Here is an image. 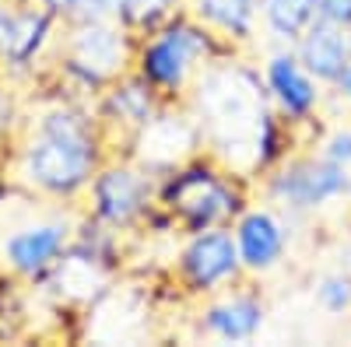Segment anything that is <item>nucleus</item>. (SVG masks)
I'll return each mask as SVG.
<instances>
[{
	"label": "nucleus",
	"mask_w": 351,
	"mask_h": 347,
	"mask_svg": "<svg viewBox=\"0 0 351 347\" xmlns=\"http://www.w3.org/2000/svg\"><path fill=\"white\" fill-rule=\"evenodd\" d=\"M204 137V155H211L243 179L263 176L288 148V123L274 112L263 88L260 67L239 60L236 53L208 64L183 99Z\"/></svg>",
	"instance_id": "nucleus-1"
},
{
	"label": "nucleus",
	"mask_w": 351,
	"mask_h": 347,
	"mask_svg": "<svg viewBox=\"0 0 351 347\" xmlns=\"http://www.w3.org/2000/svg\"><path fill=\"white\" fill-rule=\"evenodd\" d=\"M109 158V140L92 102L60 99L39 109L32 130L21 140L14 172L18 186L36 200L74 204Z\"/></svg>",
	"instance_id": "nucleus-2"
},
{
	"label": "nucleus",
	"mask_w": 351,
	"mask_h": 347,
	"mask_svg": "<svg viewBox=\"0 0 351 347\" xmlns=\"http://www.w3.org/2000/svg\"><path fill=\"white\" fill-rule=\"evenodd\" d=\"M239 172L225 168L211 155H197L186 165L158 176V214L180 235L204 228H228L250 204V193Z\"/></svg>",
	"instance_id": "nucleus-3"
},
{
	"label": "nucleus",
	"mask_w": 351,
	"mask_h": 347,
	"mask_svg": "<svg viewBox=\"0 0 351 347\" xmlns=\"http://www.w3.org/2000/svg\"><path fill=\"white\" fill-rule=\"evenodd\" d=\"M228 49L208 25H200L190 11L172 14L152 32L137 36L134 70L152 84L165 102H183L197 74L215 64Z\"/></svg>",
	"instance_id": "nucleus-4"
},
{
	"label": "nucleus",
	"mask_w": 351,
	"mask_h": 347,
	"mask_svg": "<svg viewBox=\"0 0 351 347\" xmlns=\"http://www.w3.org/2000/svg\"><path fill=\"white\" fill-rule=\"evenodd\" d=\"M64 81L77 84L88 99L102 95L106 84L134 70L137 36L123 21H64V36H56Z\"/></svg>",
	"instance_id": "nucleus-5"
},
{
	"label": "nucleus",
	"mask_w": 351,
	"mask_h": 347,
	"mask_svg": "<svg viewBox=\"0 0 351 347\" xmlns=\"http://www.w3.org/2000/svg\"><path fill=\"white\" fill-rule=\"evenodd\" d=\"M260 179L267 204L281 207L288 218H299V214H319L348 200L351 168L334 165L319 151H288Z\"/></svg>",
	"instance_id": "nucleus-6"
},
{
	"label": "nucleus",
	"mask_w": 351,
	"mask_h": 347,
	"mask_svg": "<svg viewBox=\"0 0 351 347\" xmlns=\"http://www.w3.org/2000/svg\"><path fill=\"white\" fill-rule=\"evenodd\" d=\"M158 196V176L141 168L134 158H106L99 172L84 190V214L112 228V231H134L155 211Z\"/></svg>",
	"instance_id": "nucleus-7"
},
{
	"label": "nucleus",
	"mask_w": 351,
	"mask_h": 347,
	"mask_svg": "<svg viewBox=\"0 0 351 347\" xmlns=\"http://www.w3.org/2000/svg\"><path fill=\"white\" fill-rule=\"evenodd\" d=\"M77 224L81 211H74V204L67 211L28 218L0 239V259L18 281L39 284L49 274V267L60 259V253L77 239Z\"/></svg>",
	"instance_id": "nucleus-8"
},
{
	"label": "nucleus",
	"mask_w": 351,
	"mask_h": 347,
	"mask_svg": "<svg viewBox=\"0 0 351 347\" xmlns=\"http://www.w3.org/2000/svg\"><path fill=\"white\" fill-rule=\"evenodd\" d=\"M197 155H204V137L186 102H165L127 144V158L152 176H165Z\"/></svg>",
	"instance_id": "nucleus-9"
},
{
	"label": "nucleus",
	"mask_w": 351,
	"mask_h": 347,
	"mask_svg": "<svg viewBox=\"0 0 351 347\" xmlns=\"http://www.w3.org/2000/svg\"><path fill=\"white\" fill-rule=\"evenodd\" d=\"M176 277H180L183 292L193 298H208L239 284L246 270H243L236 239H232V224L183 235V246L176 253Z\"/></svg>",
	"instance_id": "nucleus-10"
},
{
	"label": "nucleus",
	"mask_w": 351,
	"mask_h": 347,
	"mask_svg": "<svg viewBox=\"0 0 351 347\" xmlns=\"http://www.w3.org/2000/svg\"><path fill=\"white\" fill-rule=\"evenodd\" d=\"M112 277H116V256L102 253L99 246L84 239H74L39 284L60 305L92 309L99 298L109 295V287H116Z\"/></svg>",
	"instance_id": "nucleus-11"
},
{
	"label": "nucleus",
	"mask_w": 351,
	"mask_h": 347,
	"mask_svg": "<svg viewBox=\"0 0 351 347\" xmlns=\"http://www.w3.org/2000/svg\"><path fill=\"white\" fill-rule=\"evenodd\" d=\"M260 77H263V88L271 95L274 112L288 127H306L319 116V105L327 99V88L319 84L295 56L291 46H278L263 56L260 64Z\"/></svg>",
	"instance_id": "nucleus-12"
},
{
	"label": "nucleus",
	"mask_w": 351,
	"mask_h": 347,
	"mask_svg": "<svg viewBox=\"0 0 351 347\" xmlns=\"http://www.w3.org/2000/svg\"><path fill=\"white\" fill-rule=\"evenodd\" d=\"M232 239H236L246 277H263L278 270L288 256L291 246L288 214L274 204H246L243 214L232 221Z\"/></svg>",
	"instance_id": "nucleus-13"
},
{
	"label": "nucleus",
	"mask_w": 351,
	"mask_h": 347,
	"mask_svg": "<svg viewBox=\"0 0 351 347\" xmlns=\"http://www.w3.org/2000/svg\"><path fill=\"white\" fill-rule=\"evenodd\" d=\"M267 323V302L243 281L208 295L197 312V333L218 344H250Z\"/></svg>",
	"instance_id": "nucleus-14"
},
{
	"label": "nucleus",
	"mask_w": 351,
	"mask_h": 347,
	"mask_svg": "<svg viewBox=\"0 0 351 347\" xmlns=\"http://www.w3.org/2000/svg\"><path fill=\"white\" fill-rule=\"evenodd\" d=\"M162 105H165V99L137 70H130L123 77H116L112 84H106L99 102H95V112H99V123L106 130V140H109L112 130H120L123 148H127L130 137L148 123Z\"/></svg>",
	"instance_id": "nucleus-15"
},
{
	"label": "nucleus",
	"mask_w": 351,
	"mask_h": 347,
	"mask_svg": "<svg viewBox=\"0 0 351 347\" xmlns=\"http://www.w3.org/2000/svg\"><path fill=\"white\" fill-rule=\"evenodd\" d=\"M295 56L302 60V67L324 84H330L344 74V67L351 64V25H334V21H309L306 32L291 42Z\"/></svg>",
	"instance_id": "nucleus-16"
},
{
	"label": "nucleus",
	"mask_w": 351,
	"mask_h": 347,
	"mask_svg": "<svg viewBox=\"0 0 351 347\" xmlns=\"http://www.w3.org/2000/svg\"><path fill=\"white\" fill-rule=\"evenodd\" d=\"M186 11L228 46H250L260 28V0H186Z\"/></svg>",
	"instance_id": "nucleus-17"
},
{
	"label": "nucleus",
	"mask_w": 351,
	"mask_h": 347,
	"mask_svg": "<svg viewBox=\"0 0 351 347\" xmlns=\"http://www.w3.org/2000/svg\"><path fill=\"white\" fill-rule=\"evenodd\" d=\"M313 18V0H260V28L278 46H291Z\"/></svg>",
	"instance_id": "nucleus-18"
},
{
	"label": "nucleus",
	"mask_w": 351,
	"mask_h": 347,
	"mask_svg": "<svg viewBox=\"0 0 351 347\" xmlns=\"http://www.w3.org/2000/svg\"><path fill=\"white\" fill-rule=\"evenodd\" d=\"M180 11H186V0H120V14L116 18H120L134 36H144Z\"/></svg>",
	"instance_id": "nucleus-19"
},
{
	"label": "nucleus",
	"mask_w": 351,
	"mask_h": 347,
	"mask_svg": "<svg viewBox=\"0 0 351 347\" xmlns=\"http://www.w3.org/2000/svg\"><path fill=\"white\" fill-rule=\"evenodd\" d=\"M313 302L316 309L330 316V320H344L351 316V270H324L313 281Z\"/></svg>",
	"instance_id": "nucleus-20"
},
{
	"label": "nucleus",
	"mask_w": 351,
	"mask_h": 347,
	"mask_svg": "<svg viewBox=\"0 0 351 347\" xmlns=\"http://www.w3.org/2000/svg\"><path fill=\"white\" fill-rule=\"evenodd\" d=\"M324 158H330L334 165H344L351 168V123H337L330 127L324 137H319V148H316Z\"/></svg>",
	"instance_id": "nucleus-21"
},
{
	"label": "nucleus",
	"mask_w": 351,
	"mask_h": 347,
	"mask_svg": "<svg viewBox=\"0 0 351 347\" xmlns=\"http://www.w3.org/2000/svg\"><path fill=\"white\" fill-rule=\"evenodd\" d=\"M116 14H120V0H77L71 21H112Z\"/></svg>",
	"instance_id": "nucleus-22"
},
{
	"label": "nucleus",
	"mask_w": 351,
	"mask_h": 347,
	"mask_svg": "<svg viewBox=\"0 0 351 347\" xmlns=\"http://www.w3.org/2000/svg\"><path fill=\"white\" fill-rule=\"evenodd\" d=\"M316 21H334V25H351V0H313Z\"/></svg>",
	"instance_id": "nucleus-23"
},
{
	"label": "nucleus",
	"mask_w": 351,
	"mask_h": 347,
	"mask_svg": "<svg viewBox=\"0 0 351 347\" xmlns=\"http://www.w3.org/2000/svg\"><path fill=\"white\" fill-rule=\"evenodd\" d=\"M327 92H330V99H334V102H341V105L351 112V64L344 67V74H341V77L330 84Z\"/></svg>",
	"instance_id": "nucleus-24"
},
{
	"label": "nucleus",
	"mask_w": 351,
	"mask_h": 347,
	"mask_svg": "<svg viewBox=\"0 0 351 347\" xmlns=\"http://www.w3.org/2000/svg\"><path fill=\"white\" fill-rule=\"evenodd\" d=\"M32 4H39L43 11H49L56 21H71V14H74V4H77V0H32Z\"/></svg>",
	"instance_id": "nucleus-25"
},
{
	"label": "nucleus",
	"mask_w": 351,
	"mask_h": 347,
	"mask_svg": "<svg viewBox=\"0 0 351 347\" xmlns=\"http://www.w3.org/2000/svg\"><path fill=\"white\" fill-rule=\"evenodd\" d=\"M348 207H351V190H348Z\"/></svg>",
	"instance_id": "nucleus-26"
},
{
	"label": "nucleus",
	"mask_w": 351,
	"mask_h": 347,
	"mask_svg": "<svg viewBox=\"0 0 351 347\" xmlns=\"http://www.w3.org/2000/svg\"><path fill=\"white\" fill-rule=\"evenodd\" d=\"M348 256H351V249H348Z\"/></svg>",
	"instance_id": "nucleus-27"
}]
</instances>
